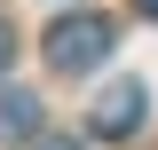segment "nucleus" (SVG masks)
<instances>
[{"label": "nucleus", "instance_id": "1", "mask_svg": "<svg viewBox=\"0 0 158 150\" xmlns=\"http://www.w3.org/2000/svg\"><path fill=\"white\" fill-rule=\"evenodd\" d=\"M111 48H118V24L103 16V8H71V16H56L48 32H40V56H48V71H63V79L95 71Z\"/></svg>", "mask_w": 158, "mask_h": 150}, {"label": "nucleus", "instance_id": "2", "mask_svg": "<svg viewBox=\"0 0 158 150\" xmlns=\"http://www.w3.org/2000/svg\"><path fill=\"white\" fill-rule=\"evenodd\" d=\"M142 111H150L142 79H111V87L95 95V111H87V134H95V142H127V134H142Z\"/></svg>", "mask_w": 158, "mask_h": 150}, {"label": "nucleus", "instance_id": "3", "mask_svg": "<svg viewBox=\"0 0 158 150\" xmlns=\"http://www.w3.org/2000/svg\"><path fill=\"white\" fill-rule=\"evenodd\" d=\"M32 134H40V95L0 87V142H32Z\"/></svg>", "mask_w": 158, "mask_h": 150}, {"label": "nucleus", "instance_id": "4", "mask_svg": "<svg viewBox=\"0 0 158 150\" xmlns=\"http://www.w3.org/2000/svg\"><path fill=\"white\" fill-rule=\"evenodd\" d=\"M32 150H79L71 134H32Z\"/></svg>", "mask_w": 158, "mask_h": 150}, {"label": "nucleus", "instance_id": "5", "mask_svg": "<svg viewBox=\"0 0 158 150\" xmlns=\"http://www.w3.org/2000/svg\"><path fill=\"white\" fill-rule=\"evenodd\" d=\"M8 56H16V32H8V24H0V71H8Z\"/></svg>", "mask_w": 158, "mask_h": 150}, {"label": "nucleus", "instance_id": "6", "mask_svg": "<svg viewBox=\"0 0 158 150\" xmlns=\"http://www.w3.org/2000/svg\"><path fill=\"white\" fill-rule=\"evenodd\" d=\"M135 8H142V16H150V24H158V0H135Z\"/></svg>", "mask_w": 158, "mask_h": 150}]
</instances>
